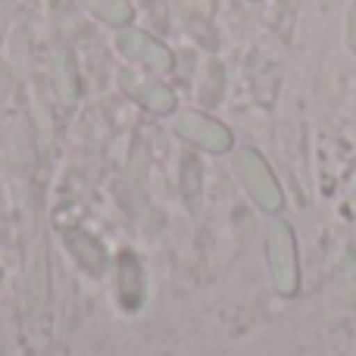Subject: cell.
Listing matches in <instances>:
<instances>
[{"instance_id":"1","label":"cell","mask_w":356,"mask_h":356,"mask_svg":"<svg viewBox=\"0 0 356 356\" xmlns=\"http://www.w3.org/2000/svg\"><path fill=\"white\" fill-rule=\"evenodd\" d=\"M266 250H269V269L275 291L284 297H291L300 282V269H297V244L294 232L288 222H272L266 232Z\"/></svg>"},{"instance_id":"2","label":"cell","mask_w":356,"mask_h":356,"mask_svg":"<svg viewBox=\"0 0 356 356\" xmlns=\"http://www.w3.org/2000/svg\"><path fill=\"white\" fill-rule=\"evenodd\" d=\"M234 169H238L241 181H244V188L250 191V197L257 200L259 209H266V213L282 209L284 194H282V188H278L272 169L266 166V160L257 154V150H241V154L234 156Z\"/></svg>"},{"instance_id":"3","label":"cell","mask_w":356,"mask_h":356,"mask_svg":"<svg viewBox=\"0 0 356 356\" xmlns=\"http://www.w3.org/2000/svg\"><path fill=\"white\" fill-rule=\"evenodd\" d=\"M175 129H178V135L188 138L191 144H197V147H203V150H213V154H222V150L232 147V131L222 122H216V119L203 116V113H181Z\"/></svg>"},{"instance_id":"4","label":"cell","mask_w":356,"mask_h":356,"mask_svg":"<svg viewBox=\"0 0 356 356\" xmlns=\"http://www.w3.org/2000/svg\"><path fill=\"white\" fill-rule=\"evenodd\" d=\"M116 47L122 50L125 56H131V60L156 69V72H169V69H172V54H169L156 38L144 35V31H122L119 41H116Z\"/></svg>"},{"instance_id":"5","label":"cell","mask_w":356,"mask_h":356,"mask_svg":"<svg viewBox=\"0 0 356 356\" xmlns=\"http://www.w3.org/2000/svg\"><path fill=\"white\" fill-rule=\"evenodd\" d=\"M144 294H147V284H144L141 259L131 250H122L119 253V303H122V309L135 313L144 303Z\"/></svg>"},{"instance_id":"6","label":"cell","mask_w":356,"mask_h":356,"mask_svg":"<svg viewBox=\"0 0 356 356\" xmlns=\"http://www.w3.org/2000/svg\"><path fill=\"white\" fill-rule=\"evenodd\" d=\"M63 244L72 250V257L79 259L81 266H85L91 275H100L106 266V257H104V244H100L94 234L81 232V228H69L66 234H63Z\"/></svg>"},{"instance_id":"7","label":"cell","mask_w":356,"mask_h":356,"mask_svg":"<svg viewBox=\"0 0 356 356\" xmlns=\"http://www.w3.org/2000/svg\"><path fill=\"white\" fill-rule=\"evenodd\" d=\"M122 85L129 88V94L138 100V104H144L150 113H169L175 106V94L169 91V88H163V85H144V81H138L135 75H129L125 72L122 75Z\"/></svg>"},{"instance_id":"8","label":"cell","mask_w":356,"mask_h":356,"mask_svg":"<svg viewBox=\"0 0 356 356\" xmlns=\"http://www.w3.org/2000/svg\"><path fill=\"white\" fill-rule=\"evenodd\" d=\"M81 3L97 19H104L106 25H116V29H122L135 19V10H131L129 0H81Z\"/></svg>"},{"instance_id":"9","label":"cell","mask_w":356,"mask_h":356,"mask_svg":"<svg viewBox=\"0 0 356 356\" xmlns=\"http://www.w3.org/2000/svg\"><path fill=\"white\" fill-rule=\"evenodd\" d=\"M200 163L194 160V156H184L181 163V194H184V203H188L191 209L200 207Z\"/></svg>"},{"instance_id":"10","label":"cell","mask_w":356,"mask_h":356,"mask_svg":"<svg viewBox=\"0 0 356 356\" xmlns=\"http://www.w3.org/2000/svg\"><path fill=\"white\" fill-rule=\"evenodd\" d=\"M56 75H60V91H63V97L66 100H75V69H72V63H69V56L63 54H56Z\"/></svg>"},{"instance_id":"11","label":"cell","mask_w":356,"mask_h":356,"mask_svg":"<svg viewBox=\"0 0 356 356\" xmlns=\"http://www.w3.org/2000/svg\"><path fill=\"white\" fill-rule=\"evenodd\" d=\"M347 41H350V50L356 54V3L350 10V19H347Z\"/></svg>"}]
</instances>
